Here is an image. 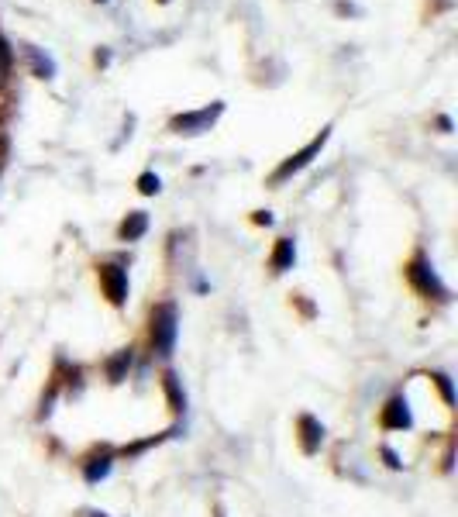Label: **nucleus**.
Segmentation results:
<instances>
[{
    "instance_id": "nucleus-1",
    "label": "nucleus",
    "mask_w": 458,
    "mask_h": 517,
    "mask_svg": "<svg viewBox=\"0 0 458 517\" xmlns=\"http://www.w3.org/2000/svg\"><path fill=\"white\" fill-rule=\"evenodd\" d=\"M176 335H180V311L173 300H162L152 307V318H148V345H152V356L156 358H169L176 348Z\"/></svg>"
},
{
    "instance_id": "nucleus-2",
    "label": "nucleus",
    "mask_w": 458,
    "mask_h": 517,
    "mask_svg": "<svg viewBox=\"0 0 458 517\" xmlns=\"http://www.w3.org/2000/svg\"><path fill=\"white\" fill-rule=\"evenodd\" d=\"M407 279H410V286L417 290L420 297L438 300V303H448V300H452V293H448V286L441 283V276L434 273L431 258L424 256V252H417V256H414L410 262H407Z\"/></svg>"
},
{
    "instance_id": "nucleus-3",
    "label": "nucleus",
    "mask_w": 458,
    "mask_h": 517,
    "mask_svg": "<svg viewBox=\"0 0 458 517\" xmlns=\"http://www.w3.org/2000/svg\"><path fill=\"white\" fill-rule=\"evenodd\" d=\"M327 139H331V128H320L317 135H314V139L307 141V145H303L300 152H293L290 159H286L283 166H279L276 173L269 176V183H273V186H279V183H286L290 176H297L300 169H307V166L314 162V156H320V149L327 145Z\"/></svg>"
},
{
    "instance_id": "nucleus-4",
    "label": "nucleus",
    "mask_w": 458,
    "mask_h": 517,
    "mask_svg": "<svg viewBox=\"0 0 458 517\" xmlns=\"http://www.w3.org/2000/svg\"><path fill=\"white\" fill-rule=\"evenodd\" d=\"M224 114V104H210V107H200V111H186V114H176L169 121V128L176 135H200V131H210V124Z\"/></svg>"
},
{
    "instance_id": "nucleus-5",
    "label": "nucleus",
    "mask_w": 458,
    "mask_h": 517,
    "mask_svg": "<svg viewBox=\"0 0 458 517\" xmlns=\"http://www.w3.org/2000/svg\"><path fill=\"white\" fill-rule=\"evenodd\" d=\"M97 276H100L103 297L111 300L114 307H124V303H128V269L118 266V262H103L97 269Z\"/></svg>"
},
{
    "instance_id": "nucleus-6",
    "label": "nucleus",
    "mask_w": 458,
    "mask_h": 517,
    "mask_svg": "<svg viewBox=\"0 0 458 517\" xmlns=\"http://www.w3.org/2000/svg\"><path fill=\"white\" fill-rule=\"evenodd\" d=\"M379 428H382V431H410V428H414V414H410L407 400L400 397V393L382 403V411H379Z\"/></svg>"
},
{
    "instance_id": "nucleus-7",
    "label": "nucleus",
    "mask_w": 458,
    "mask_h": 517,
    "mask_svg": "<svg viewBox=\"0 0 458 517\" xmlns=\"http://www.w3.org/2000/svg\"><path fill=\"white\" fill-rule=\"evenodd\" d=\"M324 424H320L314 414H300L297 418V438H300V448H303V456H317L320 445H324Z\"/></svg>"
},
{
    "instance_id": "nucleus-8",
    "label": "nucleus",
    "mask_w": 458,
    "mask_h": 517,
    "mask_svg": "<svg viewBox=\"0 0 458 517\" xmlns=\"http://www.w3.org/2000/svg\"><path fill=\"white\" fill-rule=\"evenodd\" d=\"M131 366H135V348L128 345V348L114 352V356L103 362V376H107L111 386H118V383H124V379L131 376Z\"/></svg>"
},
{
    "instance_id": "nucleus-9",
    "label": "nucleus",
    "mask_w": 458,
    "mask_h": 517,
    "mask_svg": "<svg viewBox=\"0 0 458 517\" xmlns=\"http://www.w3.org/2000/svg\"><path fill=\"white\" fill-rule=\"evenodd\" d=\"M111 469H114V448H103V452H93V456L83 458V479L90 486L111 476Z\"/></svg>"
},
{
    "instance_id": "nucleus-10",
    "label": "nucleus",
    "mask_w": 458,
    "mask_h": 517,
    "mask_svg": "<svg viewBox=\"0 0 458 517\" xmlns=\"http://www.w3.org/2000/svg\"><path fill=\"white\" fill-rule=\"evenodd\" d=\"M162 393H166V403H169V411L183 418L186 414V393H183V379L176 376V369H166L162 373Z\"/></svg>"
},
{
    "instance_id": "nucleus-11",
    "label": "nucleus",
    "mask_w": 458,
    "mask_h": 517,
    "mask_svg": "<svg viewBox=\"0 0 458 517\" xmlns=\"http://www.w3.org/2000/svg\"><path fill=\"white\" fill-rule=\"evenodd\" d=\"M293 262H297V241L293 239H279L273 245V256H269V269L283 276L286 269H293Z\"/></svg>"
},
{
    "instance_id": "nucleus-12",
    "label": "nucleus",
    "mask_w": 458,
    "mask_h": 517,
    "mask_svg": "<svg viewBox=\"0 0 458 517\" xmlns=\"http://www.w3.org/2000/svg\"><path fill=\"white\" fill-rule=\"evenodd\" d=\"M145 231H148V214H145V211H131L128 218L121 221L118 239L121 241H138V239H145Z\"/></svg>"
},
{
    "instance_id": "nucleus-13",
    "label": "nucleus",
    "mask_w": 458,
    "mask_h": 517,
    "mask_svg": "<svg viewBox=\"0 0 458 517\" xmlns=\"http://www.w3.org/2000/svg\"><path fill=\"white\" fill-rule=\"evenodd\" d=\"M431 383L438 386V393H441V400H444V407H455V386H452V376L448 373H431Z\"/></svg>"
},
{
    "instance_id": "nucleus-14",
    "label": "nucleus",
    "mask_w": 458,
    "mask_h": 517,
    "mask_svg": "<svg viewBox=\"0 0 458 517\" xmlns=\"http://www.w3.org/2000/svg\"><path fill=\"white\" fill-rule=\"evenodd\" d=\"M176 431H180V428H173V431H166V435L145 438V441H135V445H124V448H121V456H124V458H135V456H141L145 448H152V445H159L162 438H173V435H176Z\"/></svg>"
},
{
    "instance_id": "nucleus-15",
    "label": "nucleus",
    "mask_w": 458,
    "mask_h": 517,
    "mask_svg": "<svg viewBox=\"0 0 458 517\" xmlns=\"http://www.w3.org/2000/svg\"><path fill=\"white\" fill-rule=\"evenodd\" d=\"M11 66H14V52H11L7 39L0 35V86H4V83H7V76H11Z\"/></svg>"
},
{
    "instance_id": "nucleus-16",
    "label": "nucleus",
    "mask_w": 458,
    "mask_h": 517,
    "mask_svg": "<svg viewBox=\"0 0 458 517\" xmlns=\"http://www.w3.org/2000/svg\"><path fill=\"white\" fill-rule=\"evenodd\" d=\"M162 190V179L156 176V173H141L138 176V194L141 197H156Z\"/></svg>"
},
{
    "instance_id": "nucleus-17",
    "label": "nucleus",
    "mask_w": 458,
    "mask_h": 517,
    "mask_svg": "<svg viewBox=\"0 0 458 517\" xmlns=\"http://www.w3.org/2000/svg\"><path fill=\"white\" fill-rule=\"evenodd\" d=\"M379 456L386 462V469H403V462H400L397 448H390V445H379Z\"/></svg>"
},
{
    "instance_id": "nucleus-18",
    "label": "nucleus",
    "mask_w": 458,
    "mask_h": 517,
    "mask_svg": "<svg viewBox=\"0 0 458 517\" xmlns=\"http://www.w3.org/2000/svg\"><path fill=\"white\" fill-rule=\"evenodd\" d=\"M252 221H255V224H265V228H269V224H273V214H269V211H255V214H252Z\"/></svg>"
},
{
    "instance_id": "nucleus-19",
    "label": "nucleus",
    "mask_w": 458,
    "mask_h": 517,
    "mask_svg": "<svg viewBox=\"0 0 458 517\" xmlns=\"http://www.w3.org/2000/svg\"><path fill=\"white\" fill-rule=\"evenodd\" d=\"M80 517H107L103 511H80Z\"/></svg>"
},
{
    "instance_id": "nucleus-20",
    "label": "nucleus",
    "mask_w": 458,
    "mask_h": 517,
    "mask_svg": "<svg viewBox=\"0 0 458 517\" xmlns=\"http://www.w3.org/2000/svg\"><path fill=\"white\" fill-rule=\"evenodd\" d=\"M214 517H224V507H220V503H214Z\"/></svg>"
},
{
    "instance_id": "nucleus-21",
    "label": "nucleus",
    "mask_w": 458,
    "mask_h": 517,
    "mask_svg": "<svg viewBox=\"0 0 458 517\" xmlns=\"http://www.w3.org/2000/svg\"><path fill=\"white\" fill-rule=\"evenodd\" d=\"M159 4H169V0H159Z\"/></svg>"
},
{
    "instance_id": "nucleus-22",
    "label": "nucleus",
    "mask_w": 458,
    "mask_h": 517,
    "mask_svg": "<svg viewBox=\"0 0 458 517\" xmlns=\"http://www.w3.org/2000/svg\"><path fill=\"white\" fill-rule=\"evenodd\" d=\"M97 4H107V0H97Z\"/></svg>"
}]
</instances>
